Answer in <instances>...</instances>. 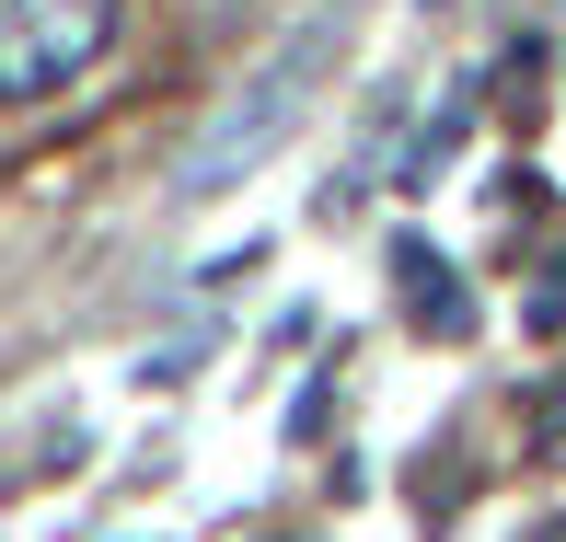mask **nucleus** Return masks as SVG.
<instances>
[{
    "mask_svg": "<svg viewBox=\"0 0 566 542\" xmlns=\"http://www.w3.org/2000/svg\"><path fill=\"white\" fill-rule=\"evenodd\" d=\"M336 59H347V12H313V23H301V35H290V46H277V59L254 70V82L231 93L220 116H209V139L186 150V196L243 185V173H254V162H266V150L301 127V105H313V93L336 82Z\"/></svg>",
    "mask_w": 566,
    "mask_h": 542,
    "instance_id": "1",
    "label": "nucleus"
},
{
    "mask_svg": "<svg viewBox=\"0 0 566 542\" xmlns=\"http://www.w3.org/2000/svg\"><path fill=\"white\" fill-rule=\"evenodd\" d=\"M127 0H0V105H46L116 46Z\"/></svg>",
    "mask_w": 566,
    "mask_h": 542,
    "instance_id": "2",
    "label": "nucleus"
},
{
    "mask_svg": "<svg viewBox=\"0 0 566 542\" xmlns=\"http://www.w3.org/2000/svg\"><path fill=\"white\" fill-rule=\"evenodd\" d=\"M394 300H405V323L440 334V347H451V334H474V289H462L451 254H440V243H417V231L394 243Z\"/></svg>",
    "mask_w": 566,
    "mask_h": 542,
    "instance_id": "3",
    "label": "nucleus"
},
{
    "mask_svg": "<svg viewBox=\"0 0 566 542\" xmlns=\"http://www.w3.org/2000/svg\"><path fill=\"white\" fill-rule=\"evenodd\" d=\"M532 334H566V243L544 254V289H532Z\"/></svg>",
    "mask_w": 566,
    "mask_h": 542,
    "instance_id": "4",
    "label": "nucleus"
},
{
    "mask_svg": "<svg viewBox=\"0 0 566 542\" xmlns=\"http://www.w3.org/2000/svg\"><path fill=\"white\" fill-rule=\"evenodd\" d=\"M532 438H566V381H555L544 404H532Z\"/></svg>",
    "mask_w": 566,
    "mask_h": 542,
    "instance_id": "5",
    "label": "nucleus"
},
{
    "mask_svg": "<svg viewBox=\"0 0 566 542\" xmlns=\"http://www.w3.org/2000/svg\"><path fill=\"white\" fill-rule=\"evenodd\" d=\"M521 542H566V520H532V531H521Z\"/></svg>",
    "mask_w": 566,
    "mask_h": 542,
    "instance_id": "6",
    "label": "nucleus"
}]
</instances>
